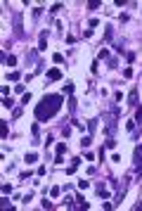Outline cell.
I'll list each match as a JSON object with an SVG mask.
<instances>
[{"instance_id":"cell-1","label":"cell","mask_w":142,"mask_h":211,"mask_svg":"<svg viewBox=\"0 0 142 211\" xmlns=\"http://www.w3.org/2000/svg\"><path fill=\"white\" fill-rule=\"evenodd\" d=\"M64 105V95H57V93H50V95H43L40 102L36 105V121H50L57 116V112L62 109Z\"/></svg>"},{"instance_id":"cell-2","label":"cell","mask_w":142,"mask_h":211,"mask_svg":"<svg viewBox=\"0 0 142 211\" xmlns=\"http://www.w3.org/2000/svg\"><path fill=\"white\" fill-rule=\"evenodd\" d=\"M12 26H14V31H17L19 38H24V14L21 12H12Z\"/></svg>"},{"instance_id":"cell-3","label":"cell","mask_w":142,"mask_h":211,"mask_svg":"<svg viewBox=\"0 0 142 211\" xmlns=\"http://www.w3.org/2000/svg\"><path fill=\"white\" fill-rule=\"evenodd\" d=\"M133 164H135V176L142 178V157H140L137 150H135V154H133Z\"/></svg>"},{"instance_id":"cell-4","label":"cell","mask_w":142,"mask_h":211,"mask_svg":"<svg viewBox=\"0 0 142 211\" xmlns=\"http://www.w3.org/2000/svg\"><path fill=\"white\" fill-rule=\"evenodd\" d=\"M47 50V31H40V38H38V52H45Z\"/></svg>"},{"instance_id":"cell-5","label":"cell","mask_w":142,"mask_h":211,"mask_svg":"<svg viewBox=\"0 0 142 211\" xmlns=\"http://www.w3.org/2000/svg\"><path fill=\"white\" fill-rule=\"evenodd\" d=\"M137 100H140V90L133 88V90H130V95H128V105H130V107H137Z\"/></svg>"},{"instance_id":"cell-6","label":"cell","mask_w":142,"mask_h":211,"mask_svg":"<svg viewBox=\"0 0 142 211\" xmlns=\"http://www.w3.org/2000/svg\"><path fill=\"white\" fill-rule=\"evenodd\" d=\"M59 79H62L59 69H47V81H59Z\"/></svg>"},{"instance_id":"cell-7","label":"cell","mask_w":142,"mask_h":211,"mask_svg":"<svg viewBox=\"0 0 142 211\" xmlns=\"http://www.w3.org/2000/svg\"><path fill=\"white\" fill-rule=\"evenodd\" d=\"M97 197L99 199H109V190H106L104 185H97Z\"/></svg>"},{"instance_id":"cell-8","label":"cell","mask_w":142,"mask_h":211,"mask_svg":"<svg viewBox=\"0 0 142 211\" xmlns=\"http://www.w3.org/2000/svg\"><path fill=\"white\" fill-rule=\"evenodd\" d=\"M2 62H5L7 67H14V64H17V57H14V55H2Z\"/></svg>"},{"instance_id":"cell-9","label":"cell","mask_w":142,"mask_h":211,"mask_svg":"<svg viewBox=\"0 0 142 211\" xmlns=\"http://www.w3.org/2000/svg\"><path fill=\"white\" fill-rule=\"evenodd\" d=\"M78 164H80V159L76 157V159H73V161H71V166L66 168V173H69V176H71V173H76V168H78Z\"/></svg>"},{"instance_id":"cell-10","label":"cell","mask_w":142,"mask_h":211,"mask_svg":"<svg viewBox=\"0 0 142 211\" xmlns=\"http://www.w3.org/2000/svg\"><path fill=\"white\" fill-rule=\"evenodd\" d=\"M31 133H33V142H38V135H40V126H38V121L31 126Z\"/></svg>"},{"instance_id":"cell-11","label":"cell","mask_w":142,"mask_h":211,"mask_svg":"<svg viewBox=\"0 0 142 211\" xmlns=\"http://www.w3.org/2000/svg\"><path fill=\"white\" fill-rule=\"evenodd\" d=\"M24 161H26V164H36V161H38V154H36V152H28L26 157H24Z\"/></svg>"},{"instance_id":"cell-12","label":"cell","mask_w":142,"mask_h":211,"mask_svg":"<svg viewBox=\"0 0 142 211\" xmlns=\"http://www.w3.org/2000/svg\"><path fill=\"white\" fill-rule=\"evenodd\" d=\"M7 133H9L7 121H0V135H2V138H7Z\"/></svg>"},{"instance_id":"cell-13","label":"cell","mask_w":142,"mask_h":211,"mask_svg":"<svg viewBox=\"0 0 142 211\" xmlns=\"http://www.w3.org/2000/svg\"><path fill=\"white\" fill-rule=\"evenodd\" d=\"M19 76H21L19 71H9V74H7V81H12V83H17V81H19Z\"/></svg>"},{"instance_id":"cell-14","label":"cell","mask_w":142,"mask_h":211,"mask_svg":"<svg viewBox=\"0 0 142 211\" xmlns=\"http://www.w3.org/2000/svg\"><path fill=\"white\" fill-rule=\"evenodd\" d=\"M62 93H64V95H73V83H66V86H64V88H62Z\"/></svg>"},{"instance_id":"cell-15","label":"cell","mask_w":142,"mask_h":211,"mask_svg":"<svg viewBox=\"0 0 142 211\" xmlns=\"http://www.w3.org/2000/svg\"><path fill=\"white\" fill-rule=\"evenodd\" d=\"M36 52H38V50H31V52H26V64H33V62H36Z\"/></svg>"},{"instance_id":"cell-16","label":"cell","mask_w":142,"mask_h":211,"mask_svg":"<svg viewBox=\"0 0 142 211\" xmlns=\"http://www.w3.org/2000/svg\"><path fill=\"white\" fill-rule=\"evenodd\" d=\"M111 38H114V29H111V26H106V31H104V40L109 43Z\"/></svg>"},{"instance_id":"cell-17","label":"cell","mask_w":142,"mask_h":211,"mask_svg":"<svg viewBox=\"0 0 142 211\" xmlns=\"http://www.w3.org/2000/svg\"><path fill=\"white\" fill-rule=\"evenodd\" d=\"M59 194H62V187H50V197H52V199H57Z\"/></svg>"},{"instance_id":"cell-18","label":"cell","mask_w":142,"mask_h":211,"mask_svg":"<svg viewBox=\"0 0 142 211\" xmlns=\"http://www.w3.org/2000/svg\"><path fill=\"white\" fill-rule=\"evenodd\" d=\"M104 147H106V150H114V147H116V140H114V138H106V140H104Z\"/></svg>"},{"instance_id":"cell-19","label":"cell","mask_w":142,"mask_h":211,"mask_svg":"<svg viewBox=\"0 0 142 211\" xmlns=\"http://www.w3.org/2000/svg\"><path fill=\"white\" fill-rule=\"evenodd\" d=\"M2 107H5V109H9V107H14V102H12V97H2Z\"/></svg>"},{"instance_id":"cell-20","label":"cell","mask_w":142,"mask_h":211,"mask_svg":"<svg viewBox=\"0 0 142 211\" xmlns=\"http://www.w3.org/2000/svg\"><path fill=\"white\" fill-rule=\"evenodd\" d=\"M69 112H71V114L76 112V97H73V95L69 97Z\"/></svg>"},{"instance_id":"cell-21","label":"cell","mask_w":142,"mask_h":211,"mask_svg":"<svg viewBox=\"0 0 142 211\" xmlns=\"http://www.w3.org/2000/svg\"><path fill=\"white\" fill-rule=\"evenodd\" d=\"M97 59H109V50H106V48H102V50H99Z\"/></svg>"},{"instance_id":"cell-22","label":"cell","mask_w":142,"mask_h":211,"mask_svg":"<svg viewBox=\"0 0 142 211\" xmlns=\"http://www.w3.org/2000/svg\"><path fill=\"white\" fill-rule=\"evenodd\" d=\"M52 59H54V64H62V62H64V55H62V52H54Z\"/></svg>"},{"instance_id":"cell-23","label":"cell","mask_w":142,"mask_h":211,"mask_svg":"<svg viewBox=\"0 0 142 211\" xmlns=\"http://www.w3.org/2000/svg\"><path fill=\"white\" fill-rule=\"evenodd\" d=\"M135 123H142V107H137V112H135Z\"/></svg>"},{"instance_id":"cell-24","label":"cell","mask_w":142,"mask_h":211,"mask_svg":"<svg viewBox=\"0 0 142 211\" xmlns=\"http://www.w3.org/2000/svg\"><path fill=\"white\" fill-rule=\"evenodd\" d=\"M90 140H92V135H83V138H80V145H83V147H88Z\"/></svg>"},{"instance_id":"cell-25","label":"cell","mask_w":142,"mask_h":211,"mask_svg":"<svg viewBox=\"0 0 142 211\" xmlns=\"http://www.w3.org/2000/svg\"><path fill=\"white\" fill-rule=\"evenodd\" d=\"M106 64H109L111 69H116V67H118V59H116V57H109V59H106Z\"/></svg>"},{"instance_id":"cell-26","label":"cell","mask_w":142,"mask_h":211,"mask_svg":"<svg viewBox=\"0 0 142 211\" xmlns=\"http://www.w3.org/2000/svg\"><path fill=\"white\" fill-rule=\"evenodd\" d=\"M57 157H64V152H66V145H57Z\"/></svg>"},{"instance_id":"cell-27","label":"cell","mask_w":142,"mask_h":211,"mask_svg":"<svg viewBox=\"0 0 142 211\" xmlns=\"http://www.w3.org/2000/svg\"><path fill=\"white\" fill-rule=\"evenodd\" d=\"M85 187H90V183L85 180V178H80L78 180V190H85Z\"/></svg>"},{"instance_id":"cell-28","label":"cell","mask_w":142,"mask_h":211,"mask_svg":"<svg viewBox=\"0 0 142 211\" xmlns=\"http://www.w3.org/2000/svg\"><path fill=\"white\" fill-rule=\"evenodd\" d=\"M88 7L90 10H97V7H102V2H99V0H92V2H88Z\"/></svg>"},{"instance_id":"cell-29","label":"cell","mask_w":142,"mask_h":211,"mask_svg":"<svg viewBox=\"0 0 142 211\" xmlns=\"http://www.w3.org/2000/svg\"><path fill=\"white\" fill-rule=\"evenodd\" d=\"M114 50L118 55H123V43H121V40H118V43H114Z\"/></svg>"},{"instance_id":"cell-30","label":"cell","mask_w":142,"mask_h":211,"mask_svg":"<svg viewBox=\"0 0 142 211\" xmlns=\"http://www.w3.org/2000/svg\"><path fill=\"white\" fill-rule=\"evenodd\" d=\"M97 67H99V59H95V62H92V64H90V71H92V74H97Z\"/></svg>"},{"instance_id":"cell-31","label":"cell","mask_w":142,"mask_h":211,"mask_svg":"<svg viewBox=\"0 0 142 211\" xmlns=\"http://www.w3.org/2000/svg\"><path fill=\"white\" fill-rule=\"evenodd\" d=\"M125 131H128V133H135V121H128V123H125Z\"/></svg>"},{"instance_id":"cell-32","label":"cell","mask_w":142,"mask_h":211,"mask_svg":"<svg viewBox=\"0 0 142 211\" xmlns=\"http://www.w3.org/2000/svg\"><path fill=\"white\" fill-rule=\"evenodd\" d=\"M59 10H62V2H54L52 7H50V12H52V14H54V12H59Z\"/></svg>"},{"instance_id":"cell-33","label":"cell","mask_w":142,"mask_h":211,"mask_svg":"<svg viewBox=\"0 0 142 211\" xmlns=\"http://www.w3.org/2000/svg\"><path fill=\"white\" fill-rule=\"evenodd\" d=\"M95 26H99V19H90V21H88V29H95Z\"/></svg>"},{"instance_id":"cell-34","label":"cell","mask_w":142,"mask_h":211,"mask_svg":"<svg viewBox=\"0 0 142 211\" xmlns=\"http://www.w3.org/2000/svg\"><path fill=\"white\" fill-rule=\"evenodd\" d=\"M28 100H31V93H24L21 95V105H28Z\"/></svg>"},{"instance_id":"cell-35","label":"cell","mask_w":142,"mask_h":211,"mask_svg":"<svg viewBox=\"0 0 142 211\" xmlns=\"http://www.w3.org/2000/svg\"><path fill=\"white\" fill-rule=\"evenodd\" d=\"M2 194H12V185H2Z\"/></svg>"},{"instance_id":"cell-36","label":"cell","mask_w":142,"mask_h":211,"mask_svg":"<svg viewBox=\"0 0 142 211\" xmlns=\"http://www.w3.org/2000/svg\"><path fill=\"white\" fill-rule=\"evenodd\" d=\"M14 90H17V93H21V95H24V93H26V86H21V83H17V88H14Z\"/></svg>"},{"instance_id":"cell-37","label":"cell","mask_w":142,"mask_h":211,"mask_svg":"<svg viewBox=\"0 0 142 211\" xmlns=\"http://www.w3.org/2000/svg\"><path fill=\"white\" fill-rule=\"evenodd\" d=\"M111 206H114V202H102V209H104V211H109Z\"/></svg>"},{"instance_id":"cell-38","label":"cell","mask_w":142,"mask_h":211,"mask_svg":"<svg viewBox=\"0 0 142 211\" xmlns=\"http://www.w3.org/2000/svg\"><path fill=\"white\" fill-rule=\"evenodd\" d=\"M123 76L125 79H133V69H123Z\"/></svg>"},{"instance_id":"cell-39","label":"cell","mask_w":142,"mask_h":211,"mask_svg":"<svg viewBox=\"0 0 142 211\" xmlns=\"http://www.w3.org/2000/svg\"><path fill=\"white\" fill-rule=\"evenodd\" d=\"M135 209H142V199H140V204H137V206H135Z\"/></svg>"},{"instance_id":"cell-40","label":"cell","mask_w":142,"mask_h":211,"mask_svg":"<svg viewBox=\"0 0 142 211\" xmlns=\"http://www.w3.org/2000/svg\"><path fill=\"white\" fill-rule=\"evenodd\" d=\"M137 152H140V154H142V145H137Z\"/></svg>"}]
</instances>
